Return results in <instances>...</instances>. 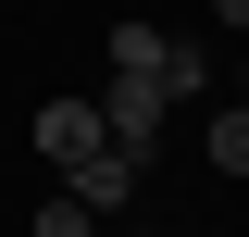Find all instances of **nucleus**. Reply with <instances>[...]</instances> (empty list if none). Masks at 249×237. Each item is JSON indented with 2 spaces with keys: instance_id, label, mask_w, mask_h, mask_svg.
Returning a JSON list of instances; mask_svg holds the SVG:
<instances>
[{
  "instance_id": "nucleus-6",
  "label": "nucleus",
  "mask_w": 249,
  "mask_h": 237,
  "mask_svg": "<svg viewBox=\"0 0 249 237\" xmlns=\"http://www.w3.org/2000/svg\"><path fill=\"white\" fill-rule=\"evenodd\" d=\"M212 13H224V25H249V0H212Z\"/></svg>"
},
{
  "instance_id": "nucleus-4",
  "label": "nucleus",
  "mask_w": 249,
  "mask_h": 237,
  "mask_svg": "<svg viewBox=\"0 0 249 237\" xmlns=\"http://www.w3.org/2000/svg\"><path fill=\"white\" fill-rule=\"evenodd\" d=\"M212 162H224V175H249V100H237V113L212 125Z\"/></svg>"
},
{
  "instance_id": "nucleus-1",
  "label": "nucleus",
  "mask_w": 249,
  "mask_h": 237,
  "mask_svg": "<svg viewBox=\"0 0 249 237\" xmlns=\"http://www.w3.org/2000/svg\"><path fill=\"white\" fill-rule=\"evenodd\" d=\"M187 88H199V62H187L162 25H112V88H100V113H112V150H124V162H150L162 113H175Z\"/></svg>"
},
{
  "instance_id": "nucleus-3",
  "label": "nucleus",
  "mask_w": 249,
  "mask_h": 237,
  "mask_svg": "<svg viewBox=\"0 0 249 237\" xmlns=\"http://www.w3.org/2000/svg\"><path fill=\"white\" fill-rule=\"evenodd\" d=\"M75 200H88V212H124V200H137V162H124V150H112V162H88Z\"/></svg>"
},
{
  "instance_id": "nucleus-2",
  "label": "nucleus",
  "mask_w": 249,
  "mask_h": 237,
  "mask_svg": "<svg viewBox=\"0 0 249 237\" xmlns=\"http://www.w3.org/2000/svg\"><path fill=\"white\" fill-rule=\"evenodd\" d=\"M37 150L62 175H88V162H112V113L100 100H37Z\"/></svg>"
},
{
  "instance_id": "nucleus-5",
  "label": "nucleus",
  "mask_w": 249,
  "mask_h": 237,
  "mask_svg": "<svg viewBox=\"0 0 249 237\" xmlns=\"http://www.w3.org/2000/svg\"><path fill=\"white\" fill-rule=\"evenodd\" d=\"M88 225H100L88 200H50V212H37V237H88Z\"/></svg>"
}]
</instances>
